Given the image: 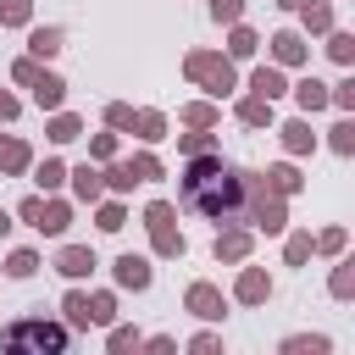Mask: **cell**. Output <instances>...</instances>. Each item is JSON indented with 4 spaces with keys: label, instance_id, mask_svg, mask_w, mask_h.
Returning a JSON list of instances; mask_svg holds the SVG:
<instances>
[{
    "label": "cell",
    "instance_id": "obj_26",
    "mask_svg": "<svg viewBox=\"0 0 355 355\" xmlns=\"http://www.w3.org/2000/svg\"><path fill=\"white\" fill-rule=\"evenodd\" d=\"M39 183H44V189H55V183H61V166H55V161H44V166H39Z\"/></svg>",
    "mask_w": 355,
    "mask_h": 355
},
{
    "label": "cell",
    "instance_id": "obj_1",
    "mask_svg": "<svg viewBox=\"0 0 355 355\" xmlns=\"http://www.w3.org/2000/svg\"><path fill=\"white\" fill-rule=\"evenodd\" d=\"M239 200H244V172H233L222 161H194L183 172V205H194V211L222 222V216L239 211Z\"/></svg>",
    "mask_w": 355,
    "mask_h": 355
},
{
    "label": "cell",
    "instance_id": "obj_27",
    "mask_svg": "<svg viewBox=\"0 0 355 355\" xmlns=\"http://www.w3.org/2000/svg\"><path fill=\"white\" fill-rule=\"evenodd\" d=\"M133 183H139L133 166H116V172H111V189H133Z\"/></svg>",
    "mask_w": 355,
    "mask_h": 355
},
{
    "label": "cell",
    "instance_id": "obj_18",
    "mask_svg": "<svg viewBox=\"0 0 355 355\" xmlns=\"http://www.w3.org/2000/svg\"><path fill=\"white\" fill-rule=\"evenodd\" d=\"M50 139H78V116H55V128H50Z\"/></svg>",
    "mask_w": 355,
    "mask_h": 355
},
{
    "label": "cell",
    "instance_id": "obj_5",
    "mask_svg": "<svg viewBox=\"0 0 355 355\" xmlns=\"http://www.w3.org/2000/svg\"><path fill=\"white\" fill-rule=\"evenodd\" d=\"M61 89H67L61 78H50V72L39 78V72H33V100H39V105H61Z\"/></svg>",
    "mask_w": 355,
    "mask_h": 355
},
{
    "label": "cell",
    "instance_id": "obj_22",
    "mask_svg": "<svg viewBox=\"0 0 355 355\" xmlns=\"http://www.w3.org/2000/svg\"><path fill=\"white\" fill-rule=\"evenodd\" d=\"M0 17H6V22H28V0H6Z\"/></svg>",
    "mask_w": 355,
    "mask_h": 355
},
{
    "label": "cell",
    "instance_id": "obj_9",
    "mask_svg": "<svg viewBox=\"0 0 355 355\" xmlns=\"http://www.w3.org/2000/svg\"><path fill=\"white\" fill-rule=\"evenodd\" d=\"M89 266H94V255H89V250H61V272H67V277H83Z\"/></svg>",
    "mask_w": 355,
    "mask_h": 355
},
{
    "label": "cell",
    "instance_id": "obj_29",
    "mask_svg": "<svg viewBox=\"0 0 355 355\" xmlns=\"http://www.w3.org/2000/svg\"><path fill=\"white\" fill-rule=\"evenodd\" d=\"M100 227H105V233H116V227H122V211H116V205H105V211H100Z\"/></svg>",
    "mask_w": 355,
    "mask_h": 355
},
{
    "label": "cell",
    "instance_id": "obj_31",
    "mask_svg": "<svg viewBox=\"0 0 355 355\" xmlns=\"http://www.w3.org/2000/svg\"><path fill=\"white\" fill-rule=\"evenodd\" d=\"M311 255V239H288V261H305Z\"/></svg>",
    "mask_w": 355,
    "mask_h": 355
},
{
    "label": "cell",
    "instance_id": "obj_30",
    "mask_svg": "<svg viewBox=\"0 0 355 355\" xmlns=\"http://www.w3.org/2000/svg\"><path fill=\"white\" fill-rule=\"evenodd\" d=\"M211 11H216L222 22H233V17H239V0H211Z\"/></svg>",
    "mask_w": 355,
    "mask_h": 355
},
{
    "label": "cell",
    "instance_id": "obj_4",
    "mask_svg": "<svg viewBox=\"0 0 355 355\" xmlns=\"http://www.w3.org/2000/svg\"><path fill=\"white\" fill-rule=\"evenodd\" d=\"M116 283H128V288H144V283H150V266H144L139 255H122V261H116Z\"/></svg>",
    "mask_w": 355,
    "mask_h": 355
},
{
    "label": "cell",
    "instance_id": "obj_6",
    "mask_svg": "<svg viewBox=\"0 0 355 355\" xmlns=\"http://www.w3.org/2000/svg\"><path fill=\"white\" fill-rule=\"evenodd\" d=\"M189 305H194L200 316H222V300H216V288H205V283L189 288Z\"/></svg>",
    "mask_w": 355,
    "mask_h": 355
},
{
    "label": "cell",
    "instance_id": "obj_19",
    "mask_svg": "<svg viewBox=\"0 0 355 355\" xmlns=\"http://www.w3.org/2000/svg\"><path fill=\"white\" fill-rule=\"evenodd\" d=\"M333 150H355V128H349V122L333 128Z\"/></svg>",
    "mask_w": 355,
    "mask_h": 355
},
{
    "label": "cell",
    "instance_id": "obj_21",
    "mask_svg": "<svg viewBox=\"0 0 355 355\" xmlns=\"http://www.w3.org/2000/svg\"><path fill=\"white\" fill-rule=\"evenodd\" d=\"M33 266H39V261H33V255H28V250H17V255H11V277H28V272H33Z\"/></svg>",
    "mask_w": 355,
    "mask_h": 355
},
{
    "label": "cell",
    "instance_id": "obj_32",
    "mask_svg": "<svg viewBox=\"0 0 355 355\" xmlns=\"http://www.w3.org/2000/svg\"><path fill=\"white\" fill-rule=\"evenodd\" d=\"M277 6H283V11H300V6H311V0H277Z\"/></svg>",
    "mask_w": 355,
    "mask_h": 355
},
{
    "label": "cell",
    "instance_id": "obj_16",
    "mask_svg": "<svg viewBox=\"0 0 355 355\" xmlns=\"http://www.w3.org/2000/svg\"><path fill=\"white\" fill-rule=\"evenodd\" d=\"M227 50H233V55H250V50H255V33H250V28H239V33H233V44H227Z\"/></svg>",
    "mask_w": 355,
    "mask_h": 355
},
{
    "label": "cell",
    "instance_id": "obj_33",
    "mask_svg": "<svg viewBox=\"0 0 355 355\" xmlns=\"http://www.w3.org/2000/svg\"><path fill=\"white\" fill-rule=\"evenodd\" d=\"M6 227H11V222H6V211H0V233H6Z\"/></svg>",
    "mask_w": 355,
    "mask_h": 355
},
{
    "label": "cell",
    "instance_id": "obj_11",
    "mask_svg": "<svg viewBox=\"0 0 355 355\" xmlns=\"http://www.w3.org/2000/svg\"><path fill=\"white\" fill-rule=\"evenodd\" d=\"M239 300H250V305L266 300V277H261V272H244V277H239Z\"/></svg>",
    "mask_w": 355,
    "mask_h": 355
},
{
    "label": "cell",
    "instance_id": "obj_14",
    "mask_svg": "<svg viewBox=\"0 0 355 355\" xmlns=\"http://www.w3.org/2000/svg\"><path fill=\"white\" fill-rule=\"evenodd\" d=\"M244 122H250V128H261V122H272V100H261V94H255V100L244 105Z\"/></svg>",
    "mask_w": 355,
    "mask_h": 355
},
{
    "label": "cell",
    "instance_id": "obj_17",
    "mask_svg": "<svg viewBox=\"0 0 355 355\" xmlns=\"http://www.w3.org/2000/svg\"><path fill=\"white\" fill-rule=\"evenodd\" d=\"M327 50H333L338 61H349V55H355V39H349V33H333V44H327Z\"/></svg>",
    "mask_w": 355,
    "mask_h": 355
},
{
    "label": "cell",
    "instance_id": "obj_20",
    "mask_svg": "<svg viewBox=\"0 0 355 355\" xmlns=\"http://www.w3.org/2000/svg\"><path fill=\"white\" fill-rule=\"evenodd\" d=\"M78 194H83V200H94V194H100V178H94V172H89V166H83V172H78Z\"/></svg>",
    "mask_w": 355,
    "mask_h": 355
},
{
    "label": "cell",
    "instance_id": "obj_3",
    "mask_svg": "<svg viewBox=\"0 0 355 355\" xmlns=\"http://www.w3.org/2000/svg\"><path fill=\"white\" fill-rule=\"evenodd\" d=\"M6 344H11V349H17V344H44V349H55V344H61V327H33V322H28V327H11Z\"/></svg>",
    "mask_w": 355,
    "mask_h": 355
},
{
    "label": "cell",
    "instance_id": "obj_28",
    "mask_svg": "<svg viewBox=\"0 0 355 355\" xmlns=\"http://www.w3.org/2000/svg\"><path fill=\"white\" fill-rule=\"evenodd\" d=\"M266 178H272V183H277V189H300V178H294V172H288V166H277V172H266Z\"/></svg>",
    "mask_w": 355,
    "mask_h": 355
},
{
    "label": "cell",
    "instance_id": "obj_15",
    "mask_svg": "<svg viewBox=\"0 0 355 355\" xmlns=\"http://www.w3.org/2000/svg\"><path fill=\"white\" fill-rule=\"evenodd\" d=\"M244 250H250V239H244V233H227V239H216V255H227V261H239Z\"/></svg>",
    "mask_w": 355,
    "mask_h": 355
},
{
    "label": "cell",
    "instance_id": "obj_10",
    "mask_svg": "<svg viewBox=\"0 0 355 355\" xmlns=\"http://www.w3.org/2000/svg\"><path fill=\"white\" fill-rule=\"evenodd\" d=\"M283 144H288V150H311V144H316V133H311L305 122H288V128H283Z\"/></svg>",
    "mask_w": 355,
    "mask_h": 355
},
{
    "label": "cell",
    "instance_id": "obj_25",
    "mask_svg": "<svg viewBox=\"0 0 355 355\" xmlns=\"http://www.w3.org/2000/svg\"><path fill=\"white\" fill-rule=\"evenodd\" d=\"M155 172H161V166H155L150 155H139V161H133V178H139V183H144V178H155Z\"/></svg>",
    "mask_w": 355,
    "mask_h": 355
},
{
    "label": "cell",
    "instance_id": "obj_2",
    "mask_svg": "<svg viewBox=\"0 0 355 355\" xmlns=\"http://www.w3.org/2000/svg\"><path fill=\"white\" fill-rule=\"evenodd\" d=\"M150 227H155V250H161V255H178V250H183V233H172V205L155 200V205H150Z\"/></svg>",
    "mask_w": 355,
    "mask_h": 355
},
{
    "label": "cell",
    "instance_id": "obj_24",
    "mask_svg": "<svg viewBox=\"0 0 355 355\" xmlns=\"http://www.w3.org/2000/svg\"><path fill=\"white\" fill-rule=\"evenodd\" d=\"M139 128H144V139H161V116H155V111H144V116H139Z\"/></svg>",
    "mask_w": 355,
    "mask_h": 355
},
{
    "label": "cell",
    "instance_id": "obj_13",
    "mask_svg": "<svg viewBox=\"0 0 355 355\" xmlns=\"http://www.w3.org/2000/svg\"><path fill=\"white\" fill-rule=\"evenodd\" d=\"M55 50H61V33L55 28H39L33 33V55H55Z\"/></svg>",
    "mask_w": 355,
    "mask_h": 355
},
{
    "label": "cell",
    "instance_id": "obj_7",
    "mask_svg": "<svg viewBox=\"0 0 355 355\" xmlns=\"http://www.w3.org/2000/svg\"><path fill=\"white\" fill-rule=\"evenodd\" d=\"M255 94H261V100H277V94H283V72L261 67V72H255Z\"/></svg>",
    "mask_w": 355,
    "mask_h": 355
},
{
    "label": "cell",
    "instance_id": "obj_8",
    "mask_svg": "<svg viewBox=\"0 0 355 355\" xmlns=\"http://www.w3.org/2000/svg\"><path fill=\"white\" fill-rule=\"evenodd\" d=\"M294 94H300V105H305V111H316V105H327V83H316V78H305V83H300Z\"/></svg>",
    "mask_w": 355,
    "mask_h": 355
},
{
    "label": "cell",
    "instance_id": "obj_23",
    "mask_svg": "<svg viewBox=\"0 0 355 355\" xmlns=\"http://www.w3.org/2000/svg\"><path fill=\"white\" fill-rule=\"evenodd\" d=\"M305 22H311V28H327L333 11H327V6H305Z\"/></svg>",
    "mask_w": 355,
    "mask_h": 355
},
{
    "label": "cell",
    "instance_id": "obj_12",
    "mask_svg": "<svg viewBox=\"0 0 355 355\" xmlns=\"http://www.w3.org/2000/svg\"><path fill=\"white\" fill-rule=\"evenodd\" d=\"M272 50H277V61H300V55H305V44H300L294 33H277V39H272Z\"/></svg>",
    "mask_w": 355,
    "mask_h": 355
}]
</instances>
